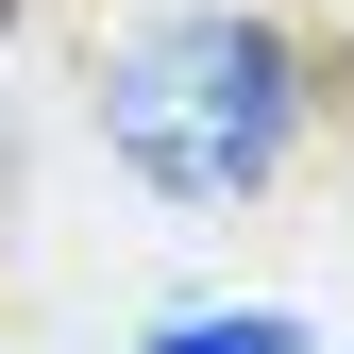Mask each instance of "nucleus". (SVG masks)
I'll list each match as a JSON object with an SVG mask.
<instances>
[{
	"label": "nucleus",
	"instance_id": "obj_1",
	"mask_svg": "<svg viewBox=\"0 0 354 354\" xmlns=\"http://www.w3.org/2000/svg\"><path fill=\"white\" fill-rule=\"evenodd\" d=\"M287 118H304V84H287L270 17H169V34H136V51L102 68V152L136 169V186H169V203L270 186Z\"/></svg>",
	"mask_w": 354,
	"mask_h": 354
},
{
	"label": "nucleus",
	"instance_id": "obj_3",
	"mask_svg": "<svg viewBox=\"0 0 354 354\" xmlns=\"http://www.w3.org/2000/svg\"><path fill=\"white\" fill-rule=\"evenodd\" d=\"M17 17H34V0H0V34H17Z\"/></svg>",
	"mask_w": 354,
	"mask_h": 354
},
{
	"label": "nucleus",
	"instance_id": "obj_2",
	"mask_svg": "<svg viewBox=\"0 0 354 354\" xmlns=\"http://www.w3.org/2000/svg\"><path fill=\"white\" fill-rule=\"evenodd\" d=\"M152 354H304V321L287 304H203V321H169Z\"/></svg>",
	"mask_w": 354,
	"mask_h": 354
}]
</instances>
